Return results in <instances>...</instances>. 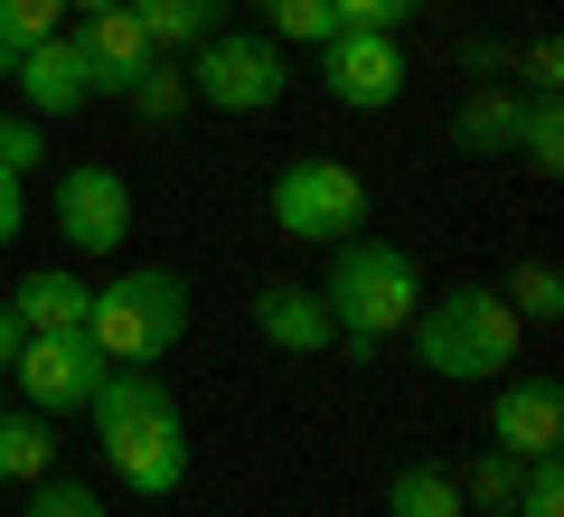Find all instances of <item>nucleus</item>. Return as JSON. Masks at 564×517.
I'll use <instances>...</instances> for the list:
<instances>
[{
  "mask_svg": "<svg viewBox=\"0 0 564 517\" xmlns=\"http://www.w3.org/2000/svg\"><path fill=\"white\" fill-rule=\"evenodd\" d=\"M85 414H95L104 471L132 498H180L188 489V423H180V396H170L151 367H104V386H95Z\"/></svg>",
  "mask_w": 564,
  "mask_h": 517,
  "instance_id": "obj_1",
  "label": "nucleus"
},
{
  "mask_svg": "<svg viewBox=\"0 0 564 517\" xmlns=\"http://www.w3.org/2000/svg\"><path fill=\"white\" fill-rule=\"evenodd\" d=\"M329 330H339V348H358V358H377L386 338H404V320L423 311V263L404 255V245L386 236H348L329 245Z\"/></svg>",
  "mask_w": 564,
  "mask_h": 517,
  "instance_id": "obj_2",
  "label": "nucleus"
},
{
  "mask_svg": "<svg viewBox=\"0 0 564 517\" xmlns=\"http://www.w3.org/2000/svg\"><path fill=\"white\" fill-rule=\"evenodd\" d=\"M404 338H414L423 377H508L527 320L489 282H452V292H423V311L404 320Z\"/></svg>",
  "mask_w": 564,
  "mask_h": 517,
  "instance_id": "obj_3",
  "label": "nucleus"
},
{
  "mask_svg": "<svg viewBox=\"0 0 564 517\" xmlns=\"http://www.w3.org/2000/svg\"><path fill=\"white\" fill-rule=\"evenodd\" d=\"M85 338L104 348V367H161L188 338V282L170 263H132L85 301Z\"/></svg>",
  "mask_w": 564,
  "mask_h": 517,
  "instance_id": "obj_4",
  "label": "nucleus"
},
{
  "mask_svg": "<svg viewBox=\"0 0 564 517\" xmlns=\"http://www.w3.org/2000/svg\"><path fill=\"white\" fill-rule=\"evenodd\" d=\"M273 226H282L292 245H348V236H367V180L348 170V160H329V151L282 160Z\"/></svg>",
  "mask_w": 564,
  "mask_h": 517,
  "instance_id": "obj_5",
  "label": "nucleus"
},
{
  "mask_svg": "<svg viewBox=\"0 0 564 517\" xmlns=\"http://www.w3.org/2000/svg\"><path fill=\"white\" fill-rule=\"evenodd\" d=\"M188 104L207 114H273L282 104V39H198L188 47Z\"/></svg>",
  "mask_w": 564,
  "mask_h": 517,
  "instance_id": "obj_6",
  "label": "nucleus"
},
{
  "mask_svg": "<svg viewBox=\"0 0 564 517\" xmlns=\"http://www.w3.org/2000/svg\"><path fill=\"white\" fill-rule=\"evenodd\" d=\"M10 386H20V405L29 414H85L95 405V386H104V348L85 330H29L20 338V358H10Z\"/></svg>",
  "mask_w": 564,
  "mask_h": 517,
  "instance_id": "obj_7",
  "label": "nucleus"
},
{
  "mask_svg": "<svg viewBox=\"0 0 564 517\" xmlns=\"http://www.w3.org/2000/svg\"><path fill=\"white\" fill-rule=\"evenodd\" d=\"M321 85L339 114H386V104H404V47L377 29H339L321 47Z\"/></svg>",
  "mask_w": 564,
  "mask_h": 517,
  "instance_id": "obj_8",
  "label": "nucleus"
},
{
  "mask_svg": "<svg viewBox=\"0 0 564 517\" xmlns=\"http://www.w3.org/2000/svg\"><path fill=\"white\" fill-rule=\"evenodd\" d=\"M57 226H66L76 255H113L132 236V180H122L113 160H76L57 180Z\"/></svg>",
  "mask_w": 564,
  "mask_h": 517,
  "instance_id": "obj_9",
  "label": "nucleus"
},
{
  "mask_svg": "<svg viewBox=\"0 0 564 517\" xmlns=\"http://www.w3.org/2000/svg\"><path fill=\"white\" fill-rule=\"evenodd\" d=\"M489 452H518V461L564 452V386H555V377H518V367H508L499 396H489Z\"/></svg>",
  "mask_w": 564,
  "mask_h": 517,
  "instance_id": "obj_10",
  "label": "nucleus"
},
{
  "mask_svg": "<svg viewBox=\"0 0 564 517\" xmlns=\"http://www.w3.org/2000/svg\"><path fill=\"white\" fill-rule=\"evenodd\" d=\"M76 47H85V76H95V104H104V95H132V76L161 57L151 29L132 20V0H122V10H85V20H76Z\"/></svg>",
  "mask_w": 564,
  "mask_h": 517,
  "instance_id": "obj_11",
  "label": "nucleus"
},
{
  "mask_svg": "<svg viewBox=\"0 0 564 517\" xmlns=\"http://www.w3.org/2000/svg\"><path fill=\"white\" fill-rule=\"evenodd\" d=\"M245 320H254V338H263V348H282V358H321V348H339L329 301L311 292V282H263Z\"/></svg>",
  "mask_w": 564,
  "mask_h": 517,
  "instance_id": "obj_12",
  "label": "nucleus"
},
{
  "mask_svg": "<svg viewBox=\"0 0 564 517\" xmlns=\"http://www.w3.org/2000/svg\"><path fill=\"white\" fill-rule=\"evenodd\" d=\"M10 76H20L29 122H66V114H85V104H95V76H85V47H76V39H39Z\"/></svg>",
  "mask_w": 564,
  "mask_h": 517,
  "instance_id": "obj_13",
  "label": "nucleus"
},
{
  "mask_svg": "<svg viewBox=\"0 0 564 517\" xmlns=\"http://www.w3.org/2000/svg\"><path fill=\"white\" fill-rule=\"evenodd\" d=\"M518 122H527V95H518V85H480V95L452 114V151L508 160V151H518Z\"/></svg>",
  "mask_w": 564,
  "mask_h": 517,
  "instance_id": "obj_14",
  "label": "nucleus"
},
{
  "mask_svg": "<svg viewBox=\"0 0 564 517\" xmlns=\"http://www.w3.org/2000/svg\"><path fill=\"white\" fill-rule=\"evenodd\" d=\"M386 517H470L462 508V471L452 461H404L386 480Z\"/></svg>",
  "mask_w": 564,
  "mask_h": 517,
  "instance_id": "obj_15",
  "label": "nucleus"
},
{
  "mask_svg": "<svg viewBox=\"0 0 564 517\" xmlns=\"http://www.w3.org/2000/svg\"><path fill=\"white\" fill-rule=\"evenodd\" d=\"M85 301H95V292L47 263V273H29L20 292H10V311H20V330H85Z\"/></svg>",
  "mask_w": 564,
  "mask_h": 517,
  "instance_id": "obj_16",
  "label": "nucleus"
},
{
  "mask_svg": "<svg viewBox=\"0 0 564 517\" xmlns=\"http://www.w3.org/2000/svg\"><path fill=\"white\" fill-rule=\"evenodd\" d=\"M132 20L151 29V47H198V39H217L226 29V0H132Z\"/></svg>",
  "mask_w": 564,
  "mask_h": 517,
  "instance_id": "obj_17",
  "label": "nucleus"
},
{
  "mask_svg": "<svg viewBox=\"0 0 564 517\" xmlns=\"http://www.w3.org/2000/svg\"><path fill=\"white\" fill-rule=\"evenodd\" d=\"M57 471V423L47 414H0V489H10V480H47Z\"/></svg>",
  "mask_w": 564,
  "mask_h": 517,
  "instance_id": "obj_18",
  "label": "nucleus"
},
{
  "mask_svg": "<svg viewBox=\"0 0 564 517\" xmlns=\"http://www.w3.org/2000/svg\"><path fill=\"white\" fill-rule=\"evenodd\" d=\"M57 20H66V0H0V76H10L39 39H57Z\"/></svg>",
  "mask_w": 564,
  "mask_h": 517,
  "instance_id": "obj_19",
  "label": "nucleus"
},
{
  "mask_svg": "<svg viewBox=\"0 0 564 517\" xmlns=\"http://www.w3.org/2000/svg\"><path fill=\"white\" fill-rule=\"evenodd\" d=\"M518 160L536 170V180H555V170H564V104H555V95H527V122H518Z\"/></svg>",
  "mask_w": 564,
  "mask_h": 517,
  "instance_id": "obj_20",
  "label": "nucleus"
},
{
  "mask_svg": "<svg viewBox=\"0 0 564 517\" xmlns=\"http://www.w3.org/2000/svg\"><path fill=\"white\" fill-rule=\"evenodd\" d=\"M122 104H132L141 122H180V114H188V66L151 57V66H141V76H132V95H122Z\"/></svg>",
  "mask_w": 564,
  "mask_h": 517,
  "instance_id": "obj_21",
  "label": "nucleus"
},
{
  "mask_svg": "<svg viewBox=\"0 0 564 517\" xmlns=\"http://www.w3.org/2000/svg\"><path fill=\"white\" fill-rule=\"evenodd\" d=\"M518 471H527L518 452H480V461L462 471V508H489V517H508V508H518Z\"/></svg>",
  "mask_w": 564,
  "mask_h": 517,
  "instance_id": "obj_22",
  "label": "nucleus"
},
{
  "mask_svg": "<svg viewBox=\"0 0 564 517\" xmlns=\"http://www.w3.org/2000/svg\"><path fill=\"white\" fill-rule=\"evenodd\" d=\"M508 311H518L527 330H555V320H564V273H555V263H518V282H508Z\"/></svg>",
  "mask_w": 564,
  "mask_h": 517,
  "instance_id": "obj_23",
  "label": "nucleus"
},
{
  "mask_svg": "<svg viewBox=\"0 0 564 517\" xmlns=\"http://www.w3.org/2000/svg\"><path fill=\"white\" fill-rule=\"evenodd\" d=\"M263 29H273V39H302V47H329L339 39V10H329V0H273Z\"/></svg>",
  "mask_w": 564,
  "mask_h": 517,
  "instance_id": "obj_24",
  "label": "nucleus"
},
{
  "mask_svg": "<svg viewBox=\"0 0 564 517\" xmlns=\"http://www.w3.org/2000/svg\"><path fill=\"white\" fill-rule=\"evenodd\" d=\"M518 517H564V452H536L518 471Z\"/></svg>",
  "mask_w": 564,
  "mask_h": 517,
  "instance_id": "obj_25",
  "label": "nucleus"
},
{
  "mask_svg": "<svg viewBox=\"0 0 564 517\" xmlns=\"http://www.w3.org/2000/svg\"><path fill=\"white\" fill-rule=\"evenodd\" d=\"M29 517H104V498L85 489V480L47 471V480H29Z\"/></svg>",
  "mask_w": 564,
  "mask_h": 517,
  "instance_id": "obj_26",
  "label": "nucleus"
},
{
  "mask_svg": "<svg viewBox=\"0 0 564 517\" xmlns=\"http://www.w3.org/2000/svg\"><path fill=\"white\" fill-rule=\"evenodd\" d=\"M339 10V29H377V39H395V29H414L433 0H329Z\"/></svg>",
  "mask_w": 564,
  "mask_h": 517,
  "instance_id": "obj_27",
  "label": "nucleus"
},
{
  "mask_svg": "<svg viewBox=\"0 0 564 517\" xmlns=\"http://www.w3.org/2000/svg\"><path fill=\"white\" fill-rule=\"evenodd\" d=\"M39 160H47V132H39V122H0V170H10V180H29Z\"/></svg>",
  "mask_w": 564,
  "mask_h": 517,
  "instance_id": "obj_28",
  "label": "nucleus"
},
{
  "mask_svg": "<svg viewBox=\"0 0 564 517\" xmlns=\"http://www.w3.org/2000/svg\"><path fill=\"white\" fill-rule=\"evenodd\" d=\"M518 66H527V95H555V85H564V47H555V39H536Z\"/></svg>",
  "mask_w": 564,
  "mask_h": 517,
  "instance_id": "obj_29",
  "label": "nucleus"
},
{
  "mask_svg": "<svg viewBox=\"0 0 564 517\" xmlns=\"http://www.w3.org/2000/svg\"><path fill=\"white\" fill-rule=\"evenodd\" d=\"M20 226H29V189L10 180V170H0V255L20 245Z\"/></svg>",
  "mask_w": 564,
  "mask_h": 517,
  "instance_id": "obj_30",
  "label": "nucleus"
},
{
  "mask_svg": "<svg viewBox=\"0 0 564 517\" xmlns=\"http://www.w3.org/2000/svg\"><path fill=\"white\" fill-rule=\"evenodd\" d=\"M20 338H29V330H20V311L0 301V377H10V358H20Z\"/></svg>",
  "mask_w": 564,
  "mask_h": 517,
  "instance_id": "obj_31",
  "label": "nucleus"
},
{
  "mask_svg": "<svg viewBox=\"0 0 564 517\" xmlns=\"http://www.w3.org/2000/svg\"><path fill=\"white\" fill-rule=\"evenodd\" d=\"M66 10H122V0H66Z\"/></svg>",
  "mask_w": 564,
  "mask_h": 517,
  "instance_id": "obj_32",
  "label": "nucleus"
},
{
  "mask_svg": "<svg viewBox=\"0 0 564 517\" xmlns=\"http://www.w3.org/2000/svg\"><path fill=\"white\" fill-rule=\"evenodd\" d=\"M254 10H273V0H254Z\"/></svg>",
  "mask_w": 564,
  "mask_h": 517,
  "instance_id": "obj_33",
  "label": "nucleus"
},
{
  "mask_svg": "<svg viewBox=\"0 0 564 517\" xmlns=\"http://www.w3.org/2000/svg\"><path fill=\"white\" fill-rule=\"evenodd\" d=\"M0 122H10V114H0Z\"/></svg>",
  "mask_w": 564,
  "mask_h": 517,
  "instance_id": "obj_34",
  "label": "nucleus"
}]
</instances>
